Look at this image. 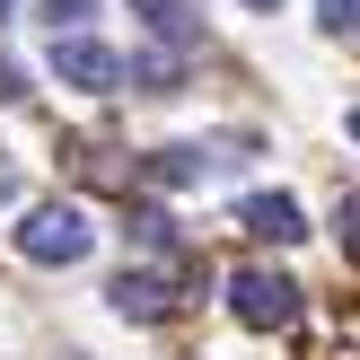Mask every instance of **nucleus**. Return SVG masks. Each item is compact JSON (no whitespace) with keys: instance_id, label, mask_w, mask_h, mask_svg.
Segmentation results:
<instances>
[{"instance_id":"5","label":"nucleus","mask_w":360,"mask_h":360,"mask_svg":"<svg viewBox=\"0 0 360 360\" xmlns=\"http://www.w3.org/2000/svg\"><path fill=\"white\" fill-rule=\"evenodd\" d=\"M105 299H115V308L132 316V326H150V316H167V308H176L158 273H115V290H105Z\"/></svg>"},{"instance_id":"2","label":"nucleus","mask_w":360,"mask_h":360,"mask_svg":"<svg viewBox=\"0 0 360 360\" xmlns=\"http://www.w3.org/2000/svg\"><path fill=\"white\" fill-rule=\"evenodd\" d=\"M229 308H238V326L281 334V326L299 316V281L273 273V264H238V273H229Z\"/></svg>"},{"instance_id":"13","label":"nucleus","mask_w":360,"mask_h":360,"mask_svg":"<svg viewBox=\"0 0 360 360\" xmlns=\"http://www.w3.org/2000/svg\"><path fill=\"white\" fill-rule=\"evenodd\" d=\"M246 9H281V0H246Z\"/></svg>"},{"instance_id":"14","label":"nucleus","mask_w":360,"mask_h":360,"mask_svg":"<svg viewBox=\"0 0 360 360\" xmlns=\"http://www.w3.org/2000/svg\"><path fill=\"white\" fill-rule=\"evenodd\" d=\"M352 141H360V105H352Z\"/></svg>"},{"instance_id":"12","label":"nucleus","mask_w":360,"mask_h":360,"mask_svg":"<svg viewBox=\"0 0 360 360\" xmlns=\"http://www.w3.org/2000/svg\"><path fill=\"white\" fill-rule=\"evenodd\" d=\"M9 193H18V158L0 150V202H9Z\"/></svg>"},{"instance_id":"8","label":"nucleus","mask_w":360,"mask_h":360,"mask_svg":"<svg viewBox=\"0 0 360 360\" xmlns=\"http://www.w3.org/2000/svg\"><path fill=\"white\" fill-rule=\"evenodd\" d=\"M176 70H185V62L158 44V53H141V62H132V79H141V88H176Z\"/></svg>"},{"instance_id":"1","label":"nucleus","mask_w":360,"mask_h":360,"mask_svg":"<svg viewBox=\"0 0 360 360\" xmlns=\"http://www.w3.org/2000/svg\"><path fill=\"white\" fill-rule=\"evenodd\" d=\"M9 238H18L27 264H79L88 246H97V229H88L79 202H27V220H18Z\"/></svg>"},{"instance_id":"15","label":"nucleus","mask_w":360,"mask_h":360,"mask_svg":"<svg viewBox=\"0 0 360 360\" xmlns=\"http://www.w3.org/2000/svg\"><path fill=\"white\" fill-rule=\"evenodd\" d=\"M0 18H9V0H0Z\"/></svg>"},{"instance_id":"9","label":"nucleus","mask_w":360,"mask_h":360,"mask_svg":"<svg viewBox=\"0 0 360 360\" xmlns=\"http://www.w3.org/2000/svg\"><path fill=\"white\" fill-rule=\"evenodd\" d=\"M316 18H326V35H360V0H316Z\"/></svg>"},{"instance_id":"11","label":"nucleus","mask_w":360,"mask_h":360,"mask_svg":"<svg viewBox=\"0 0 360 360\" xmlns=\"http://www.w3.org/2000/svg\"><path fill=\"white\" fill-rule=\"evenodd\" d=\"M343 255L360 264V193H352V202H343Z\"/></svg>"},{"instance_id":"7","label":"nucleus","mask_w":360,"mask_h":360,"mask_svg":"<svg viewBox=\"0 0 360 360\" xmlns=\"http://www.w3.org/2000/svg\"><path fill=\"white\" fill-rule=\"evenodd\" d=\"M150 176H158V185H193V176H202V150H158Z\"/></svg>"},{"instance_id":"3","label":"nucleus","mask_w":360,"mask_h":360,"mask_svg":"<svg viewBox=\"0 0 360 360\" xmlns=\"http://www.w3.org/2000/svg\"><path fill=\"white\" fill-rule=\"evenodd\" d=\"M53 70H62V79L79 88V97H105V88L123 79V62L97 44V35H79V27H62V44H53Z\"/></svg>"},{"instance_id":"6","label":"nucleus","mask_w":360,"mask_h":360,"mask_svg":"<svg viewBox=\"0 0 360 360\" xmlns=\"http://www.w3.org/2000/svg\"><path fill=\"white\" fill-rule=\"evenodd\" d=\"M132 9L150 18V35H158V44H167V35H176V44H193V9H185V0H132Z\"/></svg>"},{"instance_id":"10","label":"nucleus","mask_w":360,"mask_h":360,"mask_svg":"<svg viewBox=\"0 0 360 360\" xmlns=\"http://www.w3.org/2000/svg\"><path fill=\"white\" fill-rule=\"evenodd\" d=\"M88 9H97V0H35V18H44V27H79Z\"/></svg>"},{"instance_id":"4","label":"nucleus","mask_w":360,"mask_h":360,"mask_svg":"<svg viewBox=\"0 0 360 360\" xmlns=\"http://www.w3.org/2000/svg\"><path fill=\"white\" fill-rule=\"evenodd\" d=\"M238 229L264 238V246H299V238H308V211H299L290 193H246V202H238Z\"/></svg>"}]
</instances>
